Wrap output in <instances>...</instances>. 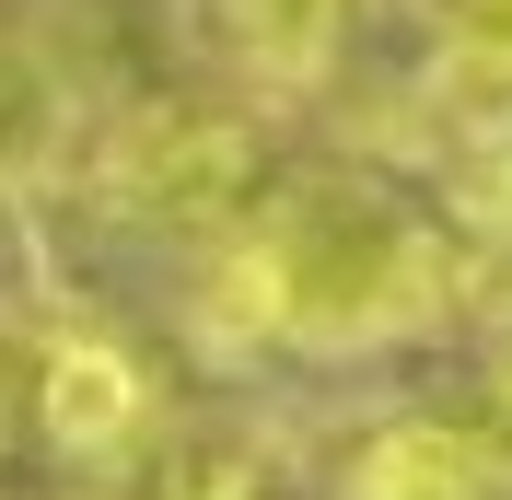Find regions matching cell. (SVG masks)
I'll list each match as a JSON object with an SVG mask.
<instances>
[{
  "mask_svg": "<svg viewBox=\"0 0 512 500\" xmlns=\"http://www.w3.org/2000/svg\"><path fill=\"white\" fill-rule=\"evenodd\" d=\"M82 187L105 198V221L128 233H163V245H222L268 210V152H256V128L210 94H175V105H128L117 128H94V152H82Z\"/></svg>",
  "mask_w": 512,
  "mask_h": 500,
  "instance_id": "7a4b0ae2",
  "label": "cell"
},
{
  "mask_svg": "<svg viewBox=\"0 0 512 500\" xmlns=\"http://www.w3.org/2000/svg\"><path fill=\"white\" fill-rule=\"evenodd\" d=\"M59 500H152V489H117V477H70Z\"/></svg>",
  "mask_w": 512,
  "mask_h": 500,
  "instance_id": "8fae6325",
  "label": "cell"
},
{
  "mask_svg": "<svg viewBox=\"0 0 512 500\" xmlns=\"http://www.w3.org/2000/svg\"><path fill=\"white\" fill-rule=\"evenodd\" d=\"M47 303H59V280H47V245H35V198H0V338H24Z\"/></svg>",
  "mask_w": 512,
  "mask_h": 500,
  "instance_id": "9c48e42d",
  "label": "cell"
},
{
  "mask_svg": "<svg viewBox=\"0 0 512 500\" xmlns=\"http://www.w3.org/2000/svg\"><path fill=\"white\" fill-rule=\"evenodd\" d=\"M431 407L454 419V442L478 454L489 500H501V489H512V349H489V338H478V361H466V373H454Z\"/></svg>",
  "mask_w": 512,
  "mask_h": 500,
  "instance_id": "ba28073f",
  "label": "cell"
},
{
  "mask_svg": "<svg viewBox=\"0 0 512 500\" xmlns=\"http://www.w3.org/2000/svg\"><path fill=\"white\" fill-rule=\"evenodd\" d=\"M12 349H24V431L47 442L70 477H117V489H140L152 454H163V431H175V407H163L140 338L105 326V314L47 303Z\"/></svg>",
  "mask_w": 512,
  "mask_h": 500,
  "instance_id": "3957f363",
  "label": "cell"
},
{
  "mask_svg": "<svg viewBox=\"0 0 512 500\" xmlns=\"http://www.w3.org/2000/svg\"><path fill=\"white\" fill-rule=\"evenodd\" d=\"M140 489L152 500H315V431H291V419H268V407L175 419Z\"/></svg>",
  "mask_w": 512,
  "mask_h": 500,
  "instance_id": "5b68a950",
  "label": "cell"
},
{
  "mask_svg": "<svg viewBox=\"0 0 512 500\" xmlns=\"http://www.w3.org/2000/svg\"><path fill=\"white\" fill-rule=\"evenodd\" d=\"M315 500H489V477L443 407L408 396V407H361L338 442H315Z\"/></svg>",
  "mask_w": 512,
  "mask_h": 500,
  "instance_id": "277c9868",
  "label": "cell"
},
{
  "mask_svg": "<svg viewBox=\"0 0 512 500\" xmlns=\"http://www.w3.org/2000/svg\"><path fill=\"white\" fill-rule=\"evenodd\" d=\"M350 0H198V47L256 94H315L338 70Z\"/></svg>",
  "mask_w": 512,
  "mask_h": 500,
  "instance_id": "52a82bcc",
  "label": "cell"
},
{
  "mask_svg": "<svg viewBox=\"0 0 512 500\" xmlns=\"http://www.w3.org/2000/svg\"><path fill=\"white\" fill-rule=\"evenodd\" d=\"M94 152V94L47 35H0V198H47Z\"/></svg>",
  "mask_w": 512,
  "mask_h": 500,
  "instance_id": "8992f818",
  "label": "cell"
},
{
  "mask_svg": "<svg viewBox=\"0 0 512 500\" xmlns=\"http://www.w3.org/2000/svg\"><path fill=\"white\" fill-rule=\"evenodd\" d=\"M256 280H268V338L280 361H373L419 349L466 314L478 256L431 198H408L373 163H303L245 221Z\"/></svg>",
  "mask_w": 512,
  "mask_h": 500,
  "instance_id": "6da1fadb",
  "label": "cell"
},
{
  "mask_svg": "<svg viewBox=\"0 0 512 500\" xmlns=\"http://www.w3.org/2000/svg\"><path fill=\"white\" fill-rule=\"evenodd\" d=\"M12 442H24V349L0 338V466H12Z\"/></svg>",
  "mask_w": 512,
  "mask_h": 500,
  "instance_id": "30bf717a",
  "label": "cell"
}]
</instances>
